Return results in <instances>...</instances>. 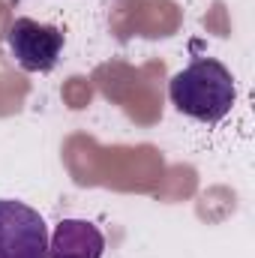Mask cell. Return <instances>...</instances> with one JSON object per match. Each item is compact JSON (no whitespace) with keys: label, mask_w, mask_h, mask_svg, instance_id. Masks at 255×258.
<instances>
[{"label":"cell","mask_w":255,"mask_h":258,"mask_svg":"<svg viewBox=\"0 0 255 258\" xmlns=\"http://www.w3.org/2000/svg\"><path fill=\"white\" fill-rule=\"evenodd\" d=\"M168 99L180 114L213 126L234 108L237 87L228 66H222L216 57H195L171 78Z\"/></svg>","instance_id":"1"},{"label":"cell","mask_w":255,"mask_h":258,"mask_svg":"<svg viewBox=\"0 0 255 258\" xmlns=\"http://www.w3.org/2000/svg\"><path fill=\"white\" fill-rule=\"evenodd\" d=\"M9 51L24 72H51L63 51V30L54 24H39L33 18H15L6 33Z\"/></svg>","instance_id":"3"},{"label":"cell","mask_w":255,"mask_h":258,"mask_svg":"<svg viewBox=\"0 0 255 258\" xmlns=\"http://www.w3.org/2000/svg\"><path fill=\"white\" fill-rule=\"evenodd\" d=\"M105 237L87 219H63L48 240V258H102Z\"/></svg>","instance_id":"4"},{"label":"cell","mask_w":255,"mask_h":258,"mask_svg":"<svg viewBox=\"0 0 255 258\" xmlns=\"http://www.w3.org/2000/svg\"><path fill=\"white\" fill-rule=\"evenodd\" d=\"M0 258H48L45 219L15 198H0Z\"/></svg>","instance_id":"2"}]
</instances>
